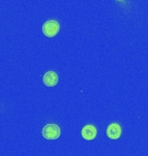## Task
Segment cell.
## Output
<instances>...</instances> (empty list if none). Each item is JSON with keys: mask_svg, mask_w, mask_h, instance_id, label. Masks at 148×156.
I'll use <instances>...</instances> for the list:
<instances>
[{"mask_svg": "<svg viewBox=\"0 0 148 156\" xmlns=\"http://www.w3.org/2000/svg\"><path fill=\"white\" fill-rule=\"evenodd\" d=\"M42 134L46 140H56L60 137L61 129L58 125L49 123L44 126L42 130Z\"/></svg>", "mask_w": 148, "mask_h": 156, "instance_id": "obj_1", "label": "cell"}, {"mask_svg": "<svg viewBox=\"0 0 148 156\" xmlns=\"http://www.w3.org/2000/svg\"><path fill=\"white\" fill-rule=\"evenodd\" d=\"M42 30L47 37H54L60 30V24L55 20H49L44 23Z\"/></svg>", "mask_w": 148, "mask_h": 156, "instance_id": "obj_2", "label": "cell"}, {"mask_svg": "<svg viewBox=\"0 0 148 156\" xmlns=\"http://www.w3.org/2000/svg\"><path fill=\"white\" fill-rule=\"evenodd\" d=\"M121 126L118 123H111L107 128V135L111 140H118L121 135Z\"/></svg>", "mask_w": 148, "mask_h": 156, "instance_id": "obj_3", "label": "cell"}, {"mask_svg": "<svg viewBox=\"0 0 148 156\" xmlns=\"http://www.w3.org/2000/svg\"><path fill=\"white\" fill-rule=\"evenodd\" d=\"M97 135V128L93 125H86L82 129V136L83 139L87 140H92L95 139Z\"/></svg>", "mask_w": 148, "mask_h": 156, "instance_id": "obj_4", "label": "cell"}, {"mask_svg": "<svg viewBox=\"0 0 148 156\" xmlns=\"http://www.w3.org/2000/svg\"><path fill=\"white\" fill-rule=\"evenodd\" d=\"M43 82L47 87H55L58 83V76L55 71H48L44 75Z\"/></svg>", "mask_w": 148, "mask_h": 156, "instance_id": "obj_5", "label": "cell"}]
</instances>
